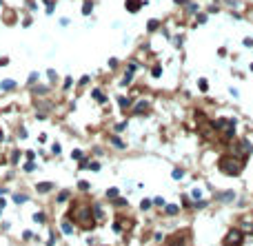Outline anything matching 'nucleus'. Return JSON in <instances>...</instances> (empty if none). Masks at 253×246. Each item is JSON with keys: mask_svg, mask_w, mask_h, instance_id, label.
<instances>
[{"mask_svg": "<svg viewBox=\"0 0 253 246\" xmlns=\"http://www.w3.org/2000/svg\"><path fill=\"white\" fill-rule=\"evenodd\" d=\"M71 160H82V151H80V149H73V151H71Z\"/></svg>", "mask_w": 253, "mask_h": 246, "instance_id": "obj_34", "label": "nucleus"}, {"mask_svg": "<svg viewBox=\"0 0 253 246\" xmlns=\"http://www.w3.org/2000/svg\"><path fill=\"white\" fill-rule=\"evenodd\" d=\"M111 202H113V206H116V208H124V206H129V200H124V197H116V200H111Z\"/></svg>", "mask_w": 253, "mask_h": 246, "instance_id": "obj_19", "label": "nucleus"}, {"mask_svg": "<svg viewBox=\"0 0 253 246\" xmlns=\"http://www.w3.org/2000/svg\"><path fill=\"white\" fill-rule=\"evenodd\" d=\"M49 235H51V237H49V242H47V246H53V244H56V239H58V233H56V231H51Z\"/></svg>", "mask_w": 253, "mask_h": 246, "instance_id": "obj_38", "label": "nucleus"}, {"mask_svg": "<svg viewBox=\"0 0 253 246\" xmlns=\"http://www.w3.org/2000/svg\"><path fill=\"white\" fill-rule=\"evenodd\" d=\"M153 239H155V242H160V239L164 242V237H162V233H153Z\"/></svg>", "mask_w": 253, "mask_h": 246, "instance_id": "obj_56", "label": "nucleus"}, {"mask_svg": "<svg viewBox=\"0 0 253 246\" xmlns=\"http://www.w3.org/2000/svg\"><path fill=\"white\" fill-rule=\"evenodd\" d=\"M71 82H73L71 78H65V84H62V89H69V86H71Z\"/></svg>", "mask_w": 253, "mask_h": 246, "instance_id": "obj_53", "label": "nucleus"}, {"mask_svg": "<svg viewBox=\"0 0 253 246\" xmlns=\"http://www.w3.org/2000/svg\"><path fill=\"white\" fill-rule=\"evenodd\" d=\"M147 109H149V102L140 100V102H138V104H135V107H133V113H135V115H140V113H144V111H147Z\"/></svg>", "mask_w": 253, "mask_h": 246, "instance_id": "obj_15", "label": "nucleus"}, {"mask_svg": "<svg viewBox=\"0 0 253 246\" xmlns=\"http://www.w3.org/2000/svg\"><path fill=\"white\" fill-rule=\"evenodd\" d=\"M171 175H173V180H182V178H184V171H182V169H173Z\"/></svg>", "mask_w": 253, "mask_h": 246, "instance_id": "obj_32", "label": "nucleus"}, {"mask_svg": "<svg viewBox=\"0 0 253 246\" xmlns=\"http://www.w3.org/2000/svg\"><path fill=\"white\" fill-rule=\"evenodd\" d=\"M25 155H27V160H29V162H34V158H36L34 151H25Z\"/></svg>", "mask_w": 253, "mask_h": 246, "instance_id": "obj_51", "label": "nucleus"}, {"mask_svg": "<svg viewBox=\"0 0 253 246\" xmlns=\"http://www.w3.org/2000/svg\"><path fill=\"white\" fill-rule=\"evenodd\" d=\"M69 197H71V191H69V188H65V191H60L58 195H56V202H60V204H62V202H67Z\"/></svg>", "mask_w": 253, "mask_h": 246, "instance_id": "obj_17", "label": "nucleus"}, {"mask_svg": "<svg viewBox=\"0 0 253 246\" xmlns=\"http://www.w3.org/2000/svg\"><path fill=\"white\" fill-rule=\"evenodd\" d=\"M229 153L246 162V160H249V155L253 153V146H251V142H249L246 137H240V140H233V142L229 144Z\"/></svg>", "mask_w": 253, "mask_h": 246, "instance_id": "obj_3", "label": "nucleus"}, {"mask_svg": "<svg viewBox=\"0 0 253 246\" xmlns=\"http://www.w3.org/2000/svg\"><path fill=\"white\" fill-rule=\"evenodd\" d=\"M18 160H20V151H18V149H13V151H11V155H9V164H18Z\"/></svg>", "mask_w": 253, "mask_h": 246, "instance_id": "obj_23", "label": "nucleus"}, {"mask_svg": "<svg viewBox=\"0 0 253 246\" xmlns=\"http://www.w3.org/2000/svg\"><path fill=\"white\" fill-rule=\"evenodd\" d=\"M27 7H29V9H31V11H36V9H38V5H36V2H34V0H27Z\"/></svg>", "mask_w": 253, "mask_h": 246, "instance_id": "obj_50", "label": "nucleus"}, {"mask_svg": "<svg viewBox=\"0 0 253 246\" xmlns=\"http://www.w3.org/2000/svg\"><path fill=\"white\" fill-rule=\"evenodd\" d=\"M93 206V215H96V220H104V211H102V204L100 202H91Z\"/></svg>", "mask_w": 253, "mask_h": 246, "instance_id": "obj_11", "label": "nucleus"}, {"mask_svg": "<svg viewBox=\"0 0 253 246\" xmlns=\"http://www.w3.org/2000/svg\"><path fill=\"white\" fill-rule=\"evenodd\" d=\"M118 104H120V109L126 111V109H131L133 107V98H124V95H120L118 98Z\"/></svg>", "mask_w": 253, "mask_h": 246, "instance_id": "obj_10", "label": "nucleus"}, {"mask_svg": "<svg viewBox=\"0 0 253 246\" xmlns=\"http://www.w3.org/2000/svg\"><path fill=\"white\" fill-rule=\"evenodd\" d=\"M135 69H138V62H129V67H126V73H135Z\"/></svg>", "mask_w": 253, "mask_h": 246, "instance_id": "obj_42", "label": "nucleus"}, {"mask_svg": "<svg viewBox=\"0 0 253 246\" xmlns=\"http://www.w3.org/2000/svg\"><path fill=\"white\" fill-rule=\"evenodd\" d=\"M0 164H7V158L2 155V151H0Z\"/></svg>", "mask_w": 253, "mask_h": 246, "instance_id": "obj_59", "label": "nucleus"}, {"mask_svg": "<svg viewBox=\"0 0 253 246\" xmlns=\"http://www.w3.org/2000/svg\"><path fill=\"white\" fill-rule=\"evenodd\" d=\"M251 71H253V62H251Z\"/></svg>", "mask_w": 253, "mask_h": 246, "instance_id": "obj_62", "label": "nucleus"}, {"mask_svg": "<svg viewBox=\"0 0 253 246\" xmlns=\"http://www.w3.org/2000/svg\"><path fill=\"white\" fill-rule=\"evenodd\" d=\"M5 193H7V188H5V186H0V195H5Z\"/></svg>", "mask_w": 253, "mask_h": 246, "instance_id": "obj_60", "label": "nucleus"}, {"mask_svg": "<svg viewBox=\"0 0 253 246\" xmlns=\"http://www.w3.org/2000/svg\"><path fill=\"white\" fill-rule=\"evenodd\" d=\"M218 171L220 173H224V175H229V178H236V175H240L242 171H244V160H240V158H236V155H231V153H222L218 158Z\"/></svg>", "mask_w": 253, "mask_h": 246, "instance_id": "obj_2", "label": "nucleus"}, {"mask_svg": "<svg viewBox=\"0 0 253 246\" xmlns=\"http://www.w3.org/2000/svg\"><path fill=\"white\" fill-rule=\"evenodd\" d=\"M178 213H180V206H178V204H167V206H164V215H169V217H173Z\"/></svg>", "mask_w": 253, "mask_h": 246, "instance_id": "obj_14", "label": "nucleus"}, {"mask_svg": "<svg viewBox=\"0 0 253 246\" xmlns=\"http://www.w3.org/2000/svg\"><path fill=\"white\" fill-rule=\"evenodd\" d=\"M244 233H240V231L233 226V229H229L227 231V235H224V239H222V244L224 246H242L244 244Z\"/></svg>", "mask_w": 253, "mask_h": 246, "instance_id": "obj_6", "label": "nucleus"}, {"mask_svg": "<svg viewBox=\"0 0 253 246\" xmlns=\"http://www.w3.org/2000/svg\"><path fill=\"white\" fill-rule=\"evenodd\" d=\"M51 153H56V155L60 153V144H58V142H53V144H51Z\"/></svg>", "mask_w": 253, "mask_h": 246, "instance_id": "obj_49", "label": "nucleus"}, {"mask_svg": "<svg viewBox=\"0 0 253 246\" xmlns=\"http://www.w3.org/2000/svg\"><path fill=\"white\" fill-rule=\"evenodd\" d=\"M186 11H189V13H198V5L189 2V5H186Z\"/></svg>", "mask_w": 253, "mask_h": 246, "instance_id": "obj_40", "label": "nucleus"}, {"mask_svg": "<svg viewBox=\"0 0 253 246\" xmlns=\"http://www.w3.org/2000/svg\"><path fill=\"white\" fill-rule=\"evenodd\" d=\"M151 76H153V78H160V76H162V67H160V64H155V67L151 69Z\"/></svg>", "mask_w": 253, "mask_h": 246, "instance_id": "obj_33", "label": "nucleus"}, {"mask_svg": "<svg viewBox=\"0 0 253 246\" xmlns=\"http://www.w3.org/2000/svg\"><path fill=\"white\" fill-rule=\"evenodd\" d=\"M18 137H20V140H25V137H27V129H25V127L18 129Z\"/></svg>", "mask_w": 253, "mask_h": 246, "instance_id": "obj_45", "label": "nucleus"}, {"mask_svg": "<svg viewBox=\"0 0 253 246\" xmlns=\"http://www.w3.org/2000/svg\"><path fill=\"white\" fill-rule=\"evenodd\" d=\"M151 206H153V200H142V202H140V208H142V211H149Z\"/></svg>", "mask_w": 253, "mask_h": 246, "instance_id": "obj_27", "label": "nucleus"}, {"mask_svg": "<svg viewBox=\"0 0 253 246\" xmlns=\"http://www.w3.org/2000/svg\"><path fill=\"white\" fill-rule=\"evenodd\" d=\"M233 226H236L240 233H244V235H253V211H246V213L236 215Z\"/></svg>", "mask_w": 253, "mask_h": 246, "instance_id": "obj_5", "label": "nucleus"}, {"mask_svg": "<svg viewBox=\"0 0 253 246\" xmlns=\"http://www.w3.org/2000/svg\"><path fill=\"white\" fill-rule=\"evenodd\" d=\"M182 206H184V208H193V202H191L189 195H182Z\"/></svg>", "mask_w": 253, "mask_h": 246, "instance_id": "obj_26", "label": "nucleus"}, {"mask_svg": "<svg viewBox=\"0 0 253 246\" xmlns=\"http://www.w3.org/2000/svg\"><path fill=\"white\" fill-rule=\"evenodd\" d=\"M0 215H2V208H0Z\"/></svg>", "mask_w": 253, "mask_h": 246, "instance_id": "obj_63", "label": "nucleus"}, {"mask_svg": "<svg viewBox=\"0 0 253 246\" xmlns=\"http://www.w3.org/2000/svg\"><path fill=\"white\" fill-rule=\"evenodd\" d=\"M22 169H25V173H34V171H36V162H27Z\"/></svg>", "mask_w": 253, "mask_h": 246, "instance_id": "obj_31", "label": "nucleus"}, {"mask_svg": "<svg viewBox=\"0 0 253 246\" xmlns=\"http://www.w3.org/2000/svg\"><path fill=\"white\" fill-rule=\"evenodd\" d=\"M153 206H167V202H164V197H153Z\"/></svg>", "mask_w": 253, "mask_h": 246, "instance_id": "obj_35", "label": "nucleus"}, {"mask_svg": "<svg viewBox=\"0 0 253 246\" xmlns=\"http://www.w3.org/2000/svg\"><path fill=\"white\" fill-rule=\"evenodd\" d=\"M176 5H189V0H173Z\"/></svg>", "mask_w": 253, "mask_h": 246, "instance_id": "obj_58", "label": "nucleus"}, {"mask_svg": "<svg viewBox=\"0 0 253 246\" xmlns=\"http://www.w3.org/2000/svg\"><path fill=\"white\" fill-rule=\"evenodd\" d=\"M142 5H144V0H124V9L129 13H138L142 9Z\"/></svg>", "mask_w": 253, "mask_h": 246, "instance_id": "obj_7", "label": "nucleus"}, {"mask_svg": "<svg viewBox=\"0 0 253 246\" xmlns=\"http://www.w3.org/2000/svg\"><path fill=\"white\" fill-rule=\"evenodd\" d=\"M22 239H25V242L34 239V233H31V231H25V233H22Z\"/></svg>", "mask_w": 253, "mask_h": 246, "instance_id": "obj_46", "label": "nucleus"}, {"mask_svg": "<svg viewBox=\"0 0 253 246\" xmlns=\"http://www.w3.org/2000/svg\"><path fill=\"white\" fill-rule=\"evenodd\" d=\"M65 217H67L73 226H78L80 231H93V229H96V224H98L96 215H93L91 202H89V200H84V197L71 202V206H69V211H67Z\"/></svg>", "mask_w": 253, "mask_h": 246, "instance_id": "obj_1", "label": "nucleus"}, {"mask_svg": "<svg viewBox=\"0 0 253 246\" xmlns=\"http://www.w3.org/2000/svg\"><path fill=\"white\" fill-rule=\"evenodd\" d=\"M160 27V20H149V25H147V31H155Z\"/></svg>", "mask_w": 253, "mask_h": 246, "instance_id": "obj_25", "label": "nucleus"}, {"mask_svg": "<svg viewBox=\"0 0 253 246\" xmlns=\"http://www.w3.org/2000/svg\"><path fill=\"white\" fill-rule=\"evenodd\" d=\"M7 64H9V58H7V56H5V58H0V67H7Z\"/></svg>", "mask_w": 253, "mask_h": 246, "instance_id": "obj_55", "label": "nucleus"}, {"mask_svg": "<svg viewBox=\"0 0 253 246\" xmlns=\"http://www.w3.org/2000/svg\"><path fill=\"white\" fill-rule=\"evenodd\" d=\"M126 127H129V122H120V124H116V131H118V133H122Z\"/></svg>", "mask_w": 253, "mask_h": 246, "instance_id": "obj_43", "label": "nucleus"}, {"mask_svg": "<svg viewBox=\"0 0 253 246\" xmlns=\"http://www.w3.org/2000/svg\"><path fill=\"white\" fill-rule=\"evenodd\" d=\"M120 195V191L116 186H111V188H107V197H111V200H116V197Z\"/></svg>", "mask_w": 253, "mask_h": 246, "instance_id": "obj_24", "label": "nucleus"}, {"mask_svg": "<svg viewBox=\"0 0 253 246\" xmlns=\"http://www.w3.org/2000/svg\"><path fill=\"white\" fill-rule=\"evenodd\" d=\"M78 84H80V86H87V84H89V76H82V78H80V82H78Z\"/></svg>", "mask_w": 253, "mask_h": 246, "instance_id": "obj_48", "label": "nucleus"}, {"mask_svg": "<svg viewBox=\"0 0 253 246\" xmlns=\"http://www.w3.org/2000/svg\"><path fill=\"white\" fill-rule=\"evenodd\" d=\"M78 188H80V191H89V188H91V184H89L87 180H80V182H78Z\"/></svg>", "mask_w": 253, "mask_h": 246, "instance_id": "obj_28", "label": "nucleus"}, {"mask_svg": "<svg viewBox=\"0 0 253 246\" xmlns=\"http://www.w3.org/2000/svg\"><path fill=\"white\" fill-rule=\"evenodd\" d=\"M191 195H193V200H202V191H200V188H193Z\"/></svg>", "mask_w": 253, "mask_h": 246, "instance_id": "obj_44", "label": "nucleus"}, {"mask_svg": "<svg viewBox=\"0 0 253 246\" xmlns=\"http://www.w3.org/2000/svg\"><path fill=\"white\" fill-rule=\"evenodd\" d=\"M16 80H11V78H9V80H2V82H0V89H2V91H13V89H16Z\"/></svg>", "mask_w": 253, "mask_h": 246, "instance_id": "obj_12", "label": "nucleus"}, {"mask_svg": "<svg viewBox=\"0 0 253 246\" xmlns=\"http://www.w3.org/2000/svg\"><path fill=\"white\" fill-rule=\"evenodd\" d=\"M91 95H93V100H96V102H100V104H104V102H107V95L102 93L100 89H93V91H91Z\"/></svg>", "mask_w": 253, "mask_h": 246, "instance_id": "obj_16", "label": "nucleus"}, {"mask_svg": "<svg viewBox=\"0 0 253 246\" xmlns=\"http://www.w3.org/2000/svg\"><path fill=\"white\" fill-rule=\"evenodd\" d=\"M215 200H218V202H233V200H236V193H233V191H218V193H215Z\"/></svg>", "mask_w": 253, "mask_h": 246, "instance_id": "obj_8", "label": "nucleus"}, {"mask_svg": "<svg viewBox=\"0 0 253 246\" xmlns=\"http://www.w3.org/2000/svg\"><path fill=\"white\" fill-rule=\"evenodd\" d=\"M109 142H111V144H113V146H116V149H124V142H122V140H120V137L118 135H109Z\"/></svg>", "mask_w": 253, "mask_h": 246, "instance_id": "obj_20", "label": "nucleus"}, {"mask_svg": "<svg viewBox=\"0 0 253 246\" xmlns=\"http://www.w3.org/2000/svg\"><path fill=\"white\" fill-rule=\"evenodd\" d=\"M131 80H133V73H124V78H122V82H120V84L126 86V84H131Z\"/></svg>", "mask_w": 253, "mask_h": 246, "instance_id": "obj_29", "label": "nucleus"}, {"mask_svg": "<svg viewBox=\"0 0 253 246\" xmlns=\"http://www.w3.org/2000/svg\"><path fill=\"white\" fill-rule=\"evenodd\" d=\"M89 169L91 171H100V162H89Z\"/></svg>", "mask_w": 253, "mask_h": 246, "instance_id": "obj_47", "label": "nucleus"}, {"mask_svg": "<svg viewBox=\"0 0 253 246\" xmlns=\"http://www.w3.org/2000/svg\"><path fill=\"white\" fill-rule=\"evenodd\" d=\"M2 140H5V131L0 129V142H2Z\"/></svg>", "mask_w": 253, "mask_h": 246, "instance_id": "obj_61", "label": "nucleus"}, {"mask_svg": "<svg viewBox=\"0 0 253 246\" xmlns=\"http://www.w3.org/2000/svg\"><path fill=\"white\" fill-rule=\"evenodd\" d=\"M38 78H40V73H38V71H31V73H29V84H36Z\"/></svg>", "mask_w": 253, "mask_h": 246, "instance_id": "obj_36", "label": "nucleus"}, {"mask_svg": "<svg viewBox=\"0 0 253 246\" xmlns=\"http://www.w3.org/2000/svg\"><path fill=\"white\" fill-rule=\"evenodd\" d=\"M242 42H244V47H253V38H244Z\"/></svg>", "mask_w": 253, "mask_h": 246, "instance_id": "obj_54", "label": "nucleus"}, {"mask_svg": "<svg viewBox=\"0 0 253 246\" xmlns=\"http://www.w3.org/2000/svg\"><path fill=\"white\" fill-rule=\"evenodd\" d=\"M60 226H62V233H65V235H73V224H71L67 217H62V224H60Z\"/></svg>", "mask_w": 253, "mask_h": 246, "instance_id": "obj_13", "label": "nucleus"}, {"mask_svg": "<svg viewBox=\"0 0 253 246\" xmlns=\"http://www.w3.org/2000/svg\"><path fill=\"white\" fill-rule=\"evenodd\" d=\"M116 67H118V60L111 58V60H109V69H116Z\"/></svg>", "mask_w": 253, "mask_h": 246, "instance_id": "obj_52", "label": "nucleus"}, {"mask_svg": "<svg viewBox=\"0 0 253 246\" xmlns=\"http://www.w3.org/2000/svg\"><path fill=\"white\" fill-rule=\"evenodd\" d=\"M44 5H47V13H53V7H56V2H53V0H44Z\"/></svg>", "mask_w": 253, "mask_h": 246, "instance_id": "obj_39", "label": "nucleus"}, {"mask_svg": "<svg viewBox=\"0 0 253 246\" xmlns=\"http://www.w3.org/2000/svg\"><path fill=\"white\" fill-rule=\"evenodd\" d=\"M198 22H200V25H202V22H207V16H204V13H200V16H198Z\"/></svg>", "mask_w": 253, "mask_h": 246, "instance_id": "obj_57", "label": "nucleus"}, {"mask_svg": "<svg viewBox=\"0 0 253 246\" xmlns=\"http://www.w3.org/2000/svg\"><path fill=\"white\" fill-rule=\"evenodd\" d=\"M47 76H49V80H51V82H56V80H58V73H56L53 69H49V71H47Z\"/></svg>", "mask_w": 253, "mask_h": 246, "instance_id": "obj_41", "label": "nucleus"}, {"mask_svg": "<svg viewBox=\"0 0 253 246\" xmlns=\"http://www.w3.org/2000/svg\"><path fill=\"white\" fill-rule=\"evenodd\" d=\"M198 86H200V91H207V89H209V82H207L204 78H200V80H198Z\"/></svg>", "mask_w": 253, "mask_h": 246, "instance_id": "obj_37", "label": "nucleus"}, {"mask_svg": "<svg viewBox=\"0 0 253 246\" xmlns=\"http://www.w3.org/2000/svg\"><path fill=\"white\" fill-rule=\"evenodd\" d=\"M34 222H36V224H44V222H47V215H44V211H36V213H34Z\"/></svg>", "mask_w": 253, "mask_h": 246, "instance_id": "obj_21", "label": "nucleus"}, {"mask_svg": "<svg viewBox=\"0 0 253 246\" xmlns=\"http://www.w3.org/2000/svg\"><path fill=\"white\" fill-rule=\"evenodd\" d=\"M91 11H93V2L91 0H84L82 2V16H91Z\"/></svg>", "mask_w": 253, "mask_h": 246, "instance_id": "obj_18", "label": "nucleus"}, {"mask_svg": "<svg viewBox=\"0 0 253 246\" xmlns=\"http://www.w3.org/2000/svg\"><path fill=\"white\" fill-rule=\"evenodd\" d=\"M47 91H49L47 86H34V93L36 95H47Z\"/></svg>", "mask_w": 253, "mask_h": 246, "instance_id": "obj_30", "label": "nucleus"}, {"mask_svg": "<svg viewBox=\"0 0 253 246\" xmlns=\"http://www.w3.org/2000/svg\"><path fill=\"white\" fill-rule=\"evenodd\" d=\"M53 186H56L53 182H40V184H36V191H38L40 195H44V193H51Z\"/></svg>", "mask_w": 253, "mask_h": 246, "instance_id": "obj_9", "label": "nucleus"}, {"mask_svg": "<svg viewBox=\"0 0 253 246\" xmlns=\"http://www.w3.org/2000/svg\"><path fill=\"white\" fill-rule=\"evenodd\" d=\"M191 233L193 231L189 229V226H184V229H180V231H173L171 235L164 237V246H186L191 242Z\"/></svg>", "mask_w": 253, "mask_h": 246, "instance_id": "obj_4", "label": "nucleus"}, {"mask_svg": "<svg viewBox=\"0 0 253 246\" xmlns=\"http://www.w3.org/2000/svg\"><path fill=\"white\" fill-rule=\"evenodd\" d=\"M13 202L16 204H25V202H29V197H27V193H16V195H13Z\"/></svg>", "mask_w": 253, "mask_h": 246, "instance_id": "obj_22", "label": "nucleus"}]
</instances>
